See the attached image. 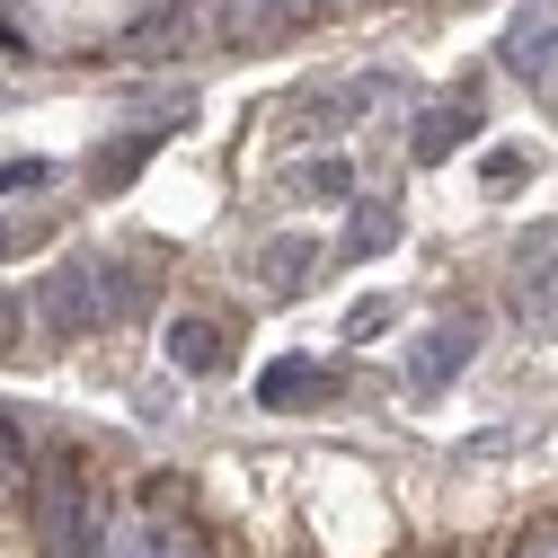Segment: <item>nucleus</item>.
Returning a JSON list of instances; mask_svg holds the SVG:
<instances>
[{
    "mask_svg": "<svg viewBox=\"0 0 558 558\" xmlns=\"http://www.w3.org/2000/svg\"><path fill=\"white\" fill-rule=\"evenodd\" d=\"M319 10H337V0H266V10H257V27H266V36H284V27H311Z\"/></svg>",
    "mask_w": 558,
    "mask_h": 558,
    "instance_id": "14",
    "label": "nucleus"
},
{
    "mask_svg": "<svg viewBox=\"0 0 558 558\" xmlns=\"http://www.w3.org/2000/svg\"><path fill=\"white\" fill-rule=\"evenodd\" d=\"M53 178V160H0V195H10V186H45Z\"/></svg>",
    "mask_w": 558,
    "mask_h": 558,
    "instance_id": "17",
    "label": "nucleus"
},
{
    "mask_svg": "<svg viewBox=\"0 0 558 558\" xmlns=\"http://www.w3.org/2000/svg\"><path fill=\"white\" fill-rule=\"evenodd\" d=\"M319 266H328V248L311 240V231H284V240H266V293H311L319 284Z\"/></svg>",
    "mask_w": 558,
    "mask_h": 558,
    "instance_id": "8",
    "label": "nucleus"
},
{
    "mask_svg": "<svg viewBox=\"0 0 558 558\" xmlns=\"http://www.w3.org/2000/svg\"><path fill=\"white\" fill-rule=\"evenodd\" d=\"M169 364H178V373H222V364H231V337H222L214 319H178V328H169Z\"/></svg>",
    "mask_w": 558,
    "mask_h": 558,
    "instance_id": "9",
    "label": "nucleus"
},
{
    "mask_svg": "<svg viewBox=\"0 0 558 558\" xmlns=\"http://www.w3.org/2000/svg\"><path fill=\"white\" fill-rule=\"evenodd\" d=\"M0 53H19V36H10V27H0Z\"/></svg>",
    "mask_w": 558,
    "mask_h": 558,
    "instance_id": "20",
    "label": "nucleus"
},
{
    "mask_svg": "<svg viewBox=\"0 0 558 558\" xmlns=\"http://www.w3.org/2000/svg\"><path fill=\"white\" fill-rule=\"evenodd\" d=\"M390 240H399V204H390V195H373V204L345 214V257H381Z\"/></svg>",
    "mask_w": 558,
    "mask_h": 558,
    "instance_id": "10",
    "label": "nucleus"
},
{
    "mask_svg": "<svg viewBox=\"0 0 558 558\" xmlns=\"http://www.w3.org/2000/svg\"><path fill=\"white\" fill-rule=\"evenodd\" d=\"M470 143H478V107H470V98L426 107V116H416V133H408V151L426 160V169H435V160H452V151H470Z\"/></svg>",
    "mask_w": 558,
    "mask_h": 558,
    "instance_id": "6",
    "label": "nucleus"
},
{
    "mask_svg": "<svg viewBox=\"0 0 558 558\" xmlns=\"http://www.w3.org/2000/svg\"><path fill=\"white\" fill-rule=\"evenodd\" d=\"M390 311H399L390 293H373V302H355V311H345V337H355V345H364L373 328H390Z\"/></svg>",
    "mask_w": 558,
    "mask_h": 558,
    "instance_id": "15",
    "label": "nucleus"
},
{
    "mask_svg": "<svg viewBox=\"0 0 558 558\" xmlns=\"http://www.w3.org/2000/svg\"><path fill=\"white\" fill-rule=\"evenodd\" d=\"M257 10H266V0H214V19H222L231 36H257Z\"/></svg>",
    "mask_w": 558,
    "mask_h": 558,
    "instance_id": "16",
    "label": "nucleus"
},
{
    "mask_svg": "<svg viewBox=\"0 0 558 558\" xmlns=\"http://www.w3.org/2000/svg\"><path fill=\"white\" fill-rule=\"evenodd\" d=\"M497 62H506L514 81H549V62H558V0H523V10L506 19Z\"/></svg>",
    "mask_w": 558,
    "mask_h": 558,
    "instance_id": "5",
    "label": "nucleus"
},
{
    "mask_svg": "<svg viewBox=\"0 0 558 558\" xmlns=\"http://www.w3.org/2000/svg\"><path fill=\"white\" fill-rule=\"evenodd\" d=\"M0 248H10V231H0Z\"/></svg>",
    "mask_w": 558,
    "mask_h": 558,
    "instance_id": "21",
    "label": "nucleus"
},
{
    "mask_svg": "<svg viewBox=\"0 0 558 558\" xmlns=\"http://www.w3.org/2000/svg\"><path fill=\"white\" fill-rule=\"evenodd\" d=\"M0 107H10V89H0Z\"/></svg>",
    "mask_w": 558,
    "mask_h": 558,
    "instance_id": "22",
    "label": "nucleus"
},
{
    "mask_svg": "<svg viewBox=\"0 0 558 558\" xmlns=\"http://www.w3.org/2000/svg\"><path fill=\"white\" fill-rule=\"evenodd\" d=\"M497 558H514V549H497Z\"/></svg>",
    "mask_w": 558,
    "mask_h": 558,
    "instance_id": "23",
    "label": "nucleus"
},
{
    "mask_svg": "<svg viewBox=\"0 0 558 558\" xmlns=\"http://www.w3.org/2000/svg\"><path fill=\"white\" fill-rule=\"evenodd\" d=\"M143 160H151V133H124V143H107V151L89 160V186H98V195H116V186L143 169Z\"/></svg>",
    "mask_w": 558,
    "mask_h": 558,
    "instance_id": "12",
    "label": "nucleus"
},
{
    "mask_svg": "<svg viewBox=\"0 0 558 558\" xmlns=\"http://www.w3.org/2000/svg\"><path fill=\"white\" fill-rule=\"evenodd\" d=\"M293 195H302V204H345V195H355V169L319 151V160H302V169H293Z\"/></svg>",
    "mask_w": 558,
    "mask_h": 558,
    "instance_id": "11",
    "label": "nucleus"
},
{
    "mask_svg": "<svg viewBox=\"0 0 558 558\" xmlns=\"http://www.w3.org/2000/svg\"><path fill=\"white\" fill-rule=\"evenodd\" d=\"M470 355H478V319H444L435 337H416V345H408V390H416V399L452 390V381L470 373Z\"/></svg>",
    "mask_w": 558,
    "mask_h": 558,
    "instance_id": "4",
    "label": "nucleus"
},
{
    "mask_svg": "<svg viewBox=\"0 0 558 558\" xmlns=\"http://www.w3.org/2000/svg\"><path fill=\"white\" fill-rule=\"evenodd\" d=\"M478 178H487V195H514V186L532 178V151H514V143H497V151L478 160Z\"/></svg>",
    "mask_w": 558,
    "mask_h": 558,
    "instance_id": "13",
    "label": "nucleus"
},
{
    "mask_svg": "<svg viewBox=\"0 0 558 558\" xmlns=\"http://www.w3.org/2000/svg\"><path fill=\"white\" fill-rule=\"evenodd\" d=\"M36 506H45V549H53V558H107V523H98V506L81 497L72 470H53Z\"/></svg>",
    "mask_w": 558,
    "mask_h": 558,
    "instance_id": "2",
    "label": "nucleus"
},
{
    "mask_svg": "<svg viewBox=\"0 0 558 558\" xmlns=\"http://www.w3.org/2000/svg\"><path fill=\"white\" fill-rule=\"evenodd\" d=\"M36 311H45L62 337H72V328H107V319H116V302H107V266H98V257H89V266H81V257L53 266L45 293H36Z\"/></svg>",
    "mask_w": 558,
    "mask_h": 558,
    "instance_id": "3",
    "label": "nucleus"
},
{
    "mask_svg": "<svg viewBox=\"0 0 558 558\" xmlns=\"http://www.w3.org/2000/svg\"><path fill=\"white\" fill-rule=\"evenodd\" d=\"M337 381H328V364H311V355H275L266 373H257V399L266 408H319Z\"/></svg>",
    "mask_w": 558,
    "mask_h": 558,
    "instance_id": "7",
    "label": "nucleus"
},
{
    "mask_svg": "<svg viewBox=\"0 0 558 558\" xmlns=\"http://www.w3.org/2000/svg\"><path fill=\"white\" fill-rule=\"evenodd\" d=\"M0 461H19V435H10V426H0Z\"/></svg>",
    "mask_w": 558,
    "mask_h": 558,
    "instance_id": "19",
    "label": "nucleus"
},
{
    "mask_svg": "<svg viewBox=\"0 0 558 558\" xmlns=\"http://www.w3.org/2000/svg\"><path fill=\"white\" fill-rule=\"evenodd\" d=\"M506 293L532 337H558V222H532L506 257Z\"/></svg>",
    "mask_w": 558,
    "mask_h": 558,
    "instance_id": "1",
    "label": "nucleus"
},
{
    "mask_svg": "<svg viewBox=\"0 0 558 558\" xmlns=\"http://www.w3.org/2000/svg\"><path fill=\"white\" fill-rule=\"evenodd\" d=\"M19 328H27V302H19V293H0V355L19 345Z\"/></svg>",
    "mask_w": 558,
    "mask_h": 558,
    "instance_id": "18",
    "label": "nucleus"
}]
</instances>
